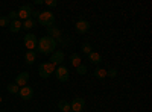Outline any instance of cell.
<instances>
[{"label":"cell","instance_id":"obj_19","mask_svg":"<svg viewBox=\"0 0 152 112\" xmlns=\"http://www.w3.org/2000/svg\"><path fill=\"white\" fill-rule=\"evenodd\" d=\"M34 26H35V20H34V18H28V20H24V21L21 23V27L28 29V30H31Z\"/></svg>","mask_w":152,"mask_h":112},{"label":"cell","instance_id":"obj_8","mask_svg":"<svg viewBox=\"0 0 152 112\" xmlns=\"http://www.w3.org/2000/svg\"><path fill=\"white\" fill-rule=\"evenodd\" d=\"M84 106H85V100H84V98L82 97H75L72 100V103H70V111H73V112H82Z\"/></svg>","mask_w":152,"mask_h":112},{"label":"cell","instance_id":"obj_14","mask_svg":"<svg viewBox=\"0 0 152 112\" xmlns=\"http://www.w3.org/2000/svg\"><path fill=\"white\" fill-rule=\"evenodd\" d=\"M81 64H82V59H81V56H79L78 53L70 55V65H73V67L76 68V67H79Z\"/></svg>","mask_w":152,"mask_h":112},{"label":"cell","instance_id":"obj_26","mask_svg":"<svg viewBox=\"0 0 152 112\" xmlns=\"http://www.w3.org/2000/svg\"><path fill=\"white\" fill-rule=\"evenodd\" d=\"M44 5L49 6V8H55V6H58V2H56V0H46Z\"/></svg>","mask_w":152,"mask_h":112},{"label":"cell","instance_id":"obj_5","mask_svg":"<svg viewBox=\"0 0 152 112\" xmlns=\"http://www.w3.org/2000/svg\"><path fill=\"white\" fill-rule=\"evenodd\" d=\"M55 77L59 80V82H67L69 77H70V73H69V68L64 67V65H59L55 68Z\"/></svg>","mask_w":152,"mask_h":112},{"label":"cell","instance_id":"obj_15","mask_svg":"<svg viewBox=\"0 0 152 112\" xmlns=\"http://www.w3.org/2000/svg\"><path fill=\"white\" fill-rule=\"evenodd\" d=\"M20 29H21V21H20V20H14V21L9 23V30H11L12 33H17Z\"/></svg>","mask_w":152,"mask_h":112},{"label":"cell","instance_id":"obj_27","mask_svg":"<svg viewBox=\"0 0 152 112\" xmlns=\"http://www.w3.org/2000/svg\"><path fill=\"white\" fill-rule=\"evenodd\" d=\"M38 15H40V11H32V14H31V18H32V17H34V18H35V17L38 18Z\"/></svg>","mask_w":152,"mask_h":112},{"label":"cell","instance_id":"obj_20","mask_svg":"<svg viewBox=\"0 0 152 112\" xmlns=\"http://www.w3.org/2000/svg\"><path fill=\"white\" fill-rule=\"evenodd\" d=\"M6 90H8V92H11V94H18L20 86L15 85V83H9V85L6 86Z\"/></svg>","mask_w":152,"mask_h":112},{"label":"cell","instance_id":"obj_24","mask_svg":"<svg viewBox=\"0 0 152 112\" xmlns=\"http://www.w3.org/2000/svg\"><path fill=\"white\" fill-rule=\"evenodd\" d=\"M116 76H117V70H116V68L107 70V77H116Z\"/></svg>","mask_w":152,"mask_h":112},{"label":"cell","instance_id":"obj_6","mask_svg":"<svg viewBox=\"0 0 152 112\" xmlns=\"http://www.w3.org/2000/svg\"><path fill=\"white\" fill-rule=\"evenodd\" d=\"M32 11H34L32 5H23V6H20V9L17 11V14H18V20H20V21H21V20L24 21V20L31 18Z\"/></svg>","mask_w":152,"mask_h":112},{"label":"cell","instance_id":"obj_7","mask_svg":"<svg viewBox=\"0 0 152 112\" xmlns=\"http://www.w3.org/2000/svg\"><path fill=\"white\" fill-rule=\"evenodd\" d=\"M64 52H62V50H58V48H56V50L52 53V55H50V59H49V62H50V64H53L55 67L58 65H61L62 64V62H64Z\"/></svg>","mask_w":152,"mask_h":112},{"label":"cell","instance_id":"obj_10","mask_svg":"<svg viewBox=\"0 0 152 112\" xmlns=\"http://www.w3.org/2000/svg\"><path fill=\"white\" fill-rule=\"evenodd\" d=\"M18 95L23 98V100H31V98L34 97V88H32V86H29V85H24V86H21V88H20Z\"/></svg>","mask_w":152,"mask_h":112},{"label":"cell","instance_id":"obj_22","mask_svg":"<svg viewBox=\"0 0 152 112\" xmlns=\"http://www.w3.org/2000/svg\"><path fill=\"white\" fill-rule=\"evenodd\" d=\"M76 73H78L79 76H84V74H87V67L84 64H81L79 67H76Z\"/></svg>","mask_w":152,"mask_h":112},{"label":"cell","instance_id":"obj_1","mask_svg":"<svg viewBox=\"0 0 152 112\" xmlns=\"http://www.w3.org/2000/svg\"><path fill=\"white\" fill-rule=\"evenodd\" d=\"M58 47V43L56 40H53L52 36H41L40 40H38V44H37V48L35 52L41 53V55H52Z\"/></svg>","mask_w":152,"mask_h":112},{"label":"cell","instance_id":"obj_17","mask_svg":"<svg viewBox=\"0 0 152 112\" xmlns=\"http://www.w3.org/2000/svg\"><path fill=\"white\" fill-rule=\"evenodd\" d=\"M58 109L61 112H69L70 111V103L67 100H59L58 102Z\"/></svg>","mask_w":152,"mask_h":112},{"label":"cell","instance_id":"obj_25","mask_svg":"<svg viewBox=\"0 0 152 112\" xmlns=\"http://www.w3.org/2000/svg\"><path fill=\"white\" fill-rule=\"evenodd\" d=\"M9 21H14V20H18V14H17V11H11L9 12V15H8Z\"/></svg>","mask_w":152,"mask_h":112},{"label":"cell","instance_id":"obj_16","mask_svg":"<svg viewBox=\"0 0 152 112\" xmlns=\"http://www.w3.org/2000/svg\"><path fill=\"white\" fill-rule=\"evenodd\" d=\"M88 59H90L91 64H100V62H102V56H100L97 52H91L90 55H88Z\"/></svg>","mask_w":152,"mask_h":112},{"label":"cell","instance_id":"obj_31","mask_svg":"<svg viewBox=\"0 0 152 112\" xmlns=\"http://www.w3.org/2000/svg\"><path fill=\"white\" fill-rule=\"evenodd\" d=\"M69 112H73V111H69Z\"/></svg>","mask_w":152,"mask_h":112},{"label":"cell","instance_id":"obj_2","mask_svg":"<svg viewBox=\"0 0 152 112\" xmlns=\"http://www.w3.org/2000/svg\"><path fill=\"white\" fill-rule=\"evenodd\" d=\"M38 24H41L44 27H50L55 24V14L52 11H40L38 15Z\"/></svg>","mask_w":152,"mask_h":112},{"label":"cell","instance_id":"obj_28","mask_svg":"<svg viewBox=\"0 0 152 112\" xmlns=\"http://www.w3.org/2000/svg\"><path fill=\"white\" fill-rule=\"evenodd\" d=\"M35 5H44V0H35Z\"/></svg>","mask_w":152,"mask_h":112},{"label":"cell","instance_id":"obj_3","mask_svg":"<svg viewBox=\"0 0 152 112\" xmlns=\"http://www.w3.org/2000/svg\"><path fill=\"white\" fill-rule=\"evenodd\" d=\"M55 68L56 67L53 64H50V62H41L38 65V74H40L41 79H49L55 73Z\"/></svg>","mask_w":152,"mask_h":112},{"label":"cell","instance_id":"obj_4","mask_svg":"<svg viewBox=\"0 0 152 112\" xmlns=\"http://www.w3.org/2000/svg\"><path fill=\"white\" fill-rule=\"evenodd\" d=\"M23 43H24V47H26L28 50L35 52L37 44H38V38L34 33H26V35H24V38H23Z\"/></svg>","mask_w":152,"mask_h":112},{"label":"cell","instance_id":"obj_18","mask_svg":"<svg viewBox=\"0 0 152 112\" xmlns=\"http://www.w3.org/2000/svg\"><path fill=\"white\" fill-rule=\"evenodd\" d=\"M94 77L96 79H100V80L105 79L107 77V70L105 68H96L94 70Z\"/></svg>","mask_w":152,"mask_h":112},{"label":"cell","instance_id":"obj_9","mask_svg":"<svg viewBox=\"0 0 152 112\" xmlns=\"http://www.w3.org/2000/svg\"><path fill=\"white\" fill-rule=\"evenodd\" d=\"M75 29L79 35H84V33H87L88 30H90V23H88L87 20H78L76 24H75Z\"/></svg>","mask_w":152,"mask_h":112},{"label":"cell","instance_id":"obj_11","mask_svg":"<svg viewBox=\"0 0 152 112\" xmlns=\"http://www.w3.org/2000/svg\"><path fill=\"white\" fill-rule=\"evenodd\" d=\"M28 82H29V73L28 71H21V73H18L17 74V77H15V85H18L20 88L21 86H24V85H28Z\"/></svg>","mask_w":152,"mask_h":112},{"label":"cell","instance_id":"obj_13","mask_svg":"<svg viewBox=\"0 0 152 112\" xmlns=\"http://www.w3.org/2000/svg\"><path fill=\"white\" fill-rule=\"evenodd\" d=\"M24 59H26V64H28V65H32L34 62L37 61V52L28 50V52H26V55H24Z\"/></svg>","mask_w":152,"mask_h":112},{"label":"cell","instance_id":"obj_29","mask_svg":"<svg viewBox=\"0 0 152 112\" xmlns=\"http://www.w3.org/2000/svg\"><path fill=\"white\" fill-rule=\"evenodd\" d=\"M0 103H2V95H0Z\"/></svg>","mask_w":152,"mask_h":112},{"label":"cell","instance_id":"obj_12","mask_svg":"<svg viewBox=\"0 0 152 112\" xmlns=\"http://www.w3.org/2000/svg\"><path fill=\"white\" fill-rule=\"evenodd\" d=\"M47 36H52L53 40H56V38L59 40L61 38V30L55 26H50V27H47Z\"/></svg>","mask_w":152,"mask_h":112},{"label":"cell","instance_id":"obj_30","mask_svg":"<svg viewBox=\"0 0 152 112\" xmlns=\"http://www.w3.org/2000/svg\"><path fill=\"white\" fill-rule=\"evenodd\" d=\"M0 112H5V111H0Z\"/></svg>","mask_w":152,"mask_h":112},{"label":"cell","instance_id":"obj_23","mask_svg":"<svg viewBox=\"0 0 152 112\" xmlns=\"http://www.w3.org/2000/svg\"><path fill=\"white\" fill-rule=\"evenodd\" d=\"M9 18L8 17H0V27H6V26H9Z\"/></svg>","mask_w":152,"mask_h":112},{"label":"cell","instance_id":"obj_21","mask_svg":"<svg viewBox=\"0 0 152 112\" xmlns=\"http://www.w3.org/2000/svg\"><path fill=\"white\" fill-rule=\"evenodd\" d=\"M81 48H82V53H87V55H90L93 52V47H91L90 43H82Z\"/></svg>","mask_w":152,"mask_h":112}]
</instances>
